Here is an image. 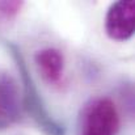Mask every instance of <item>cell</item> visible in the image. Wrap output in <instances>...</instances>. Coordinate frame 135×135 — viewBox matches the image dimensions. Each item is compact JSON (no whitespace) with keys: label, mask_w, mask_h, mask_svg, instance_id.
I'll use <instances>...</instances> for the list:
<instances>
[{"label":"cell","mask_w":135,"mask_h":135,"mask_svg":"<svg viewBox=\"0 0 135 135\" xmlns=\"http://www.w3.org/2000/svg\"><path fill=\"white\" fill-rule=\"evenodd\" d=\"M36 64L47 83L58 84L63 78V68H64V59L63 54L54 49L46 47L36 52L34 56Z\"/></svg>","instance_id":"cell-4"},{"label":"cell","mask_w":135,"mask_h":135,"mask_svg":"<svg viewBox=\"0 0 135 135\" xmlns=\"http://www.w3.org/2000/svg\"><path fill=\"white\" fill-rule=\"evenodd\" d=\"M9 123H11V121L8 119V117L5 115V113H4L3 109L0 108V130H1V129H5Z\"/></svg>","instance_id":"cell-7"},{"label":"cell","mask_w":135,"mask_h":135,"mask_svg":"<svg viewBox=\"0 0 135 135\" xmlns=\"http://www.w3.org/2000/svg\"><path fill=\"white\" fill-rule=\"evenodd\" d=\"M119 115L110 98H96L81 112L79 135H117Z\"/></svg>","instance_id":"cell-2"},{"label":"cell","mask_w":135,"mask_h":135,"mask_svg":"<svg viewBox=\"0 0 135 135\" xmlns=\"http://www.w3.org/2000/svg\"><path fill=\"white\" fill-rule=\"evenodd\" d=\"M135 1L119 0L110 5L105 18V32L114 41H127L135 32Z\"/></svg>","instance_id":"cell-3"},{"label":"cell","mask_w":135,"mask_h":135,"mask_svg":"<svg viewBox=\"0 0 135 135\" xmlns=\"http://www.w3.org/2000/svg\"><path fill=\"white\" fill-rule=\"evenodd\" d=\"M5 47L9 51L11 56L13 58L21 78L22 83L21 102L25 112L46 135H66L64 126L59 123L56 119H54L49 113L18 46L12 42H5Z\"/></svg>","instance_id":"cell-1"},{"label":"cell","mask_w":135,"mask_h":135,"mask_svg":"<svg viewBox=\"0 0 135 135\" xmlns=\"http://www.w3.org/2000/svg\"><path fill=\"white\" fill-rule=\"evenodd\" d=\"M21 96L16 80L4 71H0V108L11 122L18 121L21 114Z\"/></svg>","instance_id":"cell-5"},{"label":"cell","mask_w":135,"mask_h":135,"mask_svg":"<svg viewBox=\"0 0 135 135\" xmlns=\"http://www.w3.org/2000/svg\"><path fill=\"white\" fill-rule=\"evenodd\" d=\"M22 7L24 1H0V33L13 24Z\"/></svg>","instance_id":"cell-6"}]
</instances>
